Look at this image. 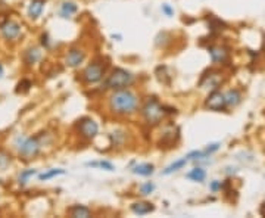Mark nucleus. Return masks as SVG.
<instances>
[{
  "mask_svg": "<svg viewBox=\"0 0 265 218\" xmlns=\"http://www.w3.org/2000/svg\"><path fill=\"white\" fill-rule=\"evenodd\" d=\"M220 146H221L220 143H212V145H209V146H206V149H205L203 152H205V153H206V155L209 156V155H212L214 152H217V150L220 149Z\"/></svg>",
  "mask_w": 265,
  "mask_h": 218,
  "instance_id": "obj_26",
  "label": "nucleus"
},
{
  "mask_svg": "<svg viewBox=\"0 0 265 218\" xmlns=\"http://www.w3.org/2000/svg\"><path fill=\"white\" fill-rule=\"evenodd\" d=\"M108 108L116 116H131L140 109V98L130 87L114 90L108 98Z\"/></svg>",
  "mask_w": 265,
  "mask_h": 218,
  "instance_id": "obj_1",
  "label": "nucleus"
},
{
  "mask_svg": "<svg viewBox=\"0 0 265 218\" xmlns=\"http://www.w3.org/2000/svg\"><path fill=\"white\" fill-rule=\"evenodd\" d=\"M145 122L151 127L159 125L162 122V119L165 118V107L155 98H149L145 101V104L142 105V108L139 109Z\"/></svg>",
  "mask_w": 265,
  "mask_h": 218,
  "instance_id": "obj_4",
  "label": "nucleus"
},
{
  "mask_svg": "<svg viewBox=\"0 0 265 218\" xmlns=\"http://www.w3.org/2000/svg\"><path fill=\"white\" fill-rule=\"evenodd\" d=\"M205 107H206L208 109H211V110H215V112L224 110L226 107H227L224 93L217 92V90H215V92H212V93L208 96V99H206V102H205Z\"/></svg>",
  "mask_w": 265,
  "mask_h": 218,
  "instance_id": "obj_9",
  "label": "nucleus"
},
{
  "mask_svg": "<svg viewBox=\"0 0 265 218\" xmlns=\"http://www.w3.org/2000/svg\"><path fill=\"white\" fill-rule=\"evenodd\" d=\"M190 161H189V158L187 156H184V158H180V159H177L174 161L173 164H170L164 171H162V174L164 176H171V174H174L177 171H180V170H183L187 164H189Z\"/></svg>",
  "mask_w": 265,
  "mask_h": 218,
  "instance_id": "obj_15",
  "label": "nucleus"
},
{
  "mask_svg": "<svg viewBox=\"0 0 265 218\" xmlns=\"http://www.w3.org/2000/svg\"><path fill=\"white\" fill-rule=\"evenodd\" d=\"M65 173H67V171L62 170V168H52V170H47L46 173L38 174V180H40V182H47V180H50V179H53V177L64 176Z\"/></svg>",
  "mask_w": 265,
  "mask_h": 218,
  "instance_id": "obj_20",
  "label": "nucleus"
},
{
  "mask_svg": "<svg viewBox=\"0 0 265 218\" xmlns=\"http://www.w3.org/2000/svg\"><path fill=\"white\" fill-rule=\"evenodd\" d=\"M86 61V52L80 47H71L65 55V65L70 68H78Z\"/></svg>",
  "mask_w": 265,
  "mask_h": 218,
  "instance_id": "obj_8",
  "label": "nucleus"
},
{
  "mask_svg": "<svg viewBox=\"0 0 265 218\" xmlns=\"http://www.w3.org/2000/svg\"><path fill=\"white\" fill-rule=\"evenodd\" d=\"M224 96H226L227 107H237L242 102V95L237 90H230V92L224 93Z\"/></svg>",
  "mask_w": 265,
  "mask_h": 218,
  "instance_id": "obj_19",
  "label": "nucleus"
},
{
  "mask_svg": "<svg viewBox=\"0 0 265 218\" xmlns=\"http://www.w3.org/2000/svg\"><path fill=\"white\" fill-rule=\"evenodd\" d=\"M209 55L214 64H221L227 59V50L221 46H214L209 47Z\"/></svg>",
  "mask_w": 265,
  "mask_h": 218,
  "instance_id": "obj_16",
  "label": "nucleus"
},
{
  "mask_svg": "<svg viewBox=\"0 0 265 218\" xmlns=\"http://www.w3.org/2000/svg\"><path fill=\"white\" fill-rule=\"evenodd\" d=\"M136 83V75L133 73H130L125 68H114L109 75L105 78L103 87L106 90H121V89H128Z\"/></svg>",
  "mask_w": 265,
  "mask_h": 218,
  "instance_id": "obj_3",
  "label": "nucleus"
},
{
  "mask_svg": "<svg viewBox=\"0 0 265 218\" xmlns=\"http://www.w3.org/2000/svg\"><path fill=\"white\" fill-rule=\"evenodd\" d=\"M221 182H218V180H214L211 184H209V189H211V192H214V193H217L218 190H221Z\"/></svg>",
  "mask_w": 265,
  "mask_h": 218,
  "instance_id": "obj_27",
  "label": "nucleus"
},
{
  "mask_svg": "<svg viewBox=\"0 0 265 218\" xmlns=\"http://www.w3.org/2000/svg\"><path fill=\"white\" fill-rule=\"evenodd\" d=\"M9 164H10V155L0 150V170H4Z\"/></svg>",
  "mask_w": 265,
  "mask_h": 218,
  "instance_id": "obj_24",
  "label": "nucleus"
},
{
  "mask_svg": "<svg viewBox=\"0 0 265 218\" xmlns=\"http://www.w3.org/2000/svg\"><path fill=\"white\" fill-rule=\"evenodd\" d=\"M105 75H106V65H103V62L94 61V62H90L83 70L81 80L86 84H97L105 78Z\"/></svg>",
  "mask_w": 265,
  "mask_h": 218,
  "instance_id": "obj_5",
  "label": "nucleus"
},
{
  "mask_svg": "<svg viewBox=\"0 0 265 218\" xmlns=\"http://www.w3.org/2000/svg\"><path fill=\"white\" fill-rule=\"evenodd\" d=\"M0 34L6 41H16L22 34V25L12 19H4L0 24Z\"/></svg>",
  "mask_w": 265,
  "mask_h": 218,
  "instance_id": "obj_7",
  "label": "nucleus"
},
{
  "mask_svg": "<svg viewBox=\"0 0 265 218\" xmlns=\"http://www.w3.org/2000/svg\"><path fill=\"white\" fill-rule=\"evenodd\" d=\"M43 134L40 136H31V137H25V136H18L15 140V147L18 149V153L22 159L30 161L34 159L36 156L40 155L41 149H43Z\"/></svg>",
  "mask_w": 265,
  "mask_h": 218,
  "instance_id": "obj_2",
  "label": "nucleus"
},
{
  "mask_svg": "<svg viewBox=\"0 0 265 218\" xmlns=\"http://www.w3.org/2000/svg\"><path fill=\"white\" fill-rule=\"evenodd\" d=\"M41 44H43L46 49H49V46H50V40H49V36H47V34H43V36H41Z\"/></svg>",
  "mask_w": 265,
  "mask_h": 218,
  "instance_id": "obj_28",
  "label": "nucleus"
},
{
  "mask_svg": "<svg viewBox=\"0 0 265 218\" xmlns=\"http://www.w3.org/2000/svg\"><path fill=\"white\" fill-rule=\"evenodd\" d=\"M44 4H46V0H31L30 4H28V16L30 19L36 21L41 16L43 10H44Z\"/></svg>",
  "mask_w": 265,
  "mask_h": 218,
  "instance_id": "obj_10",
  "label": "nucleus"
},
{
  "mask_svg": "<svg viewBox=\"0 0 265 218\" xmlns=\"http://www.w3.org/2000/svg\"><path fill=\"white\" fill-rule=\"evenodd\" d=\"M161 10H162V13H164L165 16H168V18L174 16V7H173L171 4H168V3H164L162 7H161Z\"/></svg>",
  "mask_w": 265,
  "mask_h": 218,
  "instance_id": "obj_25",
  "label": "nucleus"
},
{
  "mask_svg": "<svg viewBox=\"0 0 265 218\" xmlns=\"http://www.w3.org/2000/svg\"><path fill=\"white\" fill-rule=\"evenodd\" d=\"M70 216L74 218H88L91 217V211L90 208L84 207V205H74L68 210Z\"/></svg>",
  "mask_w": 265,
  "mask_h": 218,
  "instance_id": "obj_18",
  "label": "nucleus"
},
{
  "mask_svg": "<svg viewBox=\"0 0 265 218\" xmlns=\"http://www.w3.org/2000/svg\"><path fill=\"white\" fill-rule=\"evenodd\" d=\"M130 210L136 216H148L155 211V207L151 202H134V204H131Z\"/></svg>",
  "mask_w": 265,
  "mask_h": 218,
  "instance_id": "obj_11",
  "label": "nucleus"
},
{
  "mask_svg": "<svg viewBox=\"0 0 265 218\" xmlns=\"http://www.w3.org/2000/svg\"><path fill=\"white\" fill-rule=\"evenodd\" d=\"M153 190H155V184L151 183V182L143 183V184L140 186V195H143V196H148V195L153 193Z\"/></svg>",
  "mask_w": 265,
  "mask_h": 218,
  "instance_id": "obj_23",
  "label": "nucleus"
},
{
  "mask_svg": "<svg viewBox=\"0 0 265 218\" xmlns=\"http://www.w3.org/2000/svg\"><path fill=\"white\" fill-rule=\"evenodd\" d=\"M76 128L78 131V134L87 140H93L97 134H99V124L90 118V116H83L77 121Z\"/></svg>",
  "mask_w": 265,
  "mask_h": 218,
  "instance_id": "obj_6",
  "label": "nucleus"
},
{
  "mask_svg": "<svg viewBox=\"0 0 265 218\" xmlns=\"http://www.w3.org/2000/svg\"><path fill=\"white\" fill-rule=\"evenodd\" d=\"M36 174H37V170H34V168L24 170V171L19 174V177H18V183H19V184H25V183H28L30 179H31L33 176H36Z\"/></svg>",
  "mask_w": 265,
  "mask_h": 218,
  "instance_id": "obj_22",
  "label": "nucleus"
},
{
  "mask_svg": "<svg viewBox=\"0 0 265 218\" xmlns=\"http://www.w3.org/2000/svg\"><path fill=\"white\" fill-rule=\"evenodd\" d=\"M3 74H4V70H3V65L0 64V80H1V77H3Z\"/></svg>",
  "mask_w": 265,
  "mask_h": 218,
  "instance_id": "obj_29",
  "label": "nucleus"
},
{
  "mask_svg": "<svg viewBox=\"0 0 265 218\" xmlns=\"http://www.w3.org/2000/svg\"><path fill=\"white\" fill-rule=\"evenodd\" d=\"M41 56H43V53H41V50L38 47H30L24 53V62L31 67V65L37 64L41 59Z\"/></svg>",
  "mask_w": 265,
  "mask_h": 218,
  "instance_id": "obj_12",
  "label": "nucleus"
},
{
  "mask_svg": "<svg viewBox=\"0 0 265 218\" xmlns=\"http://www.w3.org/2000/svg\"><path fill=\"white\" fill-rule=\"evenodd\" d=\"M133 174L140 176V177H149L155 173V165L149 164V162H143V164H137L133 167Z\"/></svg>",
  "mask_w": 265,
  "mask_h": 218,
  "instance_id": "obj_13",
  "label": "nucleus"
},
{
  "mask_svg": "<svg viewBox=\"0 0 265 218\" xmlns=\"http://www.w3.org/2000/svg\"><path fill=\"white\" fill-rule=\"evenodd\" d=\"M78 12V6L74 3V1H64L59 7V15L61 18L64 19H68L71 18L73 15H76Z\"/></svg>",
  "mask_w": 265,
  "mask_h": 218,
  "instance_id": "obj_14",
  "label": "nucleus"
},
{
  "mask_svg": "<svg viewBox=\"0 0 265 218\" xmlns=\"http://www.w3.org/2000/svg\"><path fill=\"white\" fill-rule=\"evenodd\" d=\"M186 179L190 180V182L202 183V182H205V179H206V171H205L203 168H200V167H196V168L190 170V171L186 174Z\"/></svg>",
  "mask_w": 265,
  "mask_h": 218,
  "instance_id": "obj_17",
  "label": "nucleus"
},
{
  "mask_svg": "<svg viewBox=\"0 0 265 218\" xmlns=\"http://www.w3.org/2000/svg\"><path fill=\"white\" fill-rule=\"evenodd\" d=\"M87 167H93V168H100L105 171H115V165L106 159H100V161H93V162H87Z\"/></svg>",
  "mask_w": 265,
  "mask_h": 218,
  "instance_id": "obj_21",
  "label": "nucleus"
}]
</instances>
